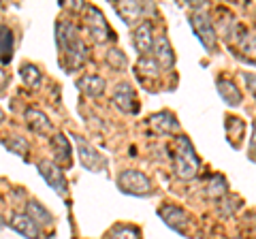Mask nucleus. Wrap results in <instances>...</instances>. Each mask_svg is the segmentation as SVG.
Wrapping results in <instances>:
<instances>
[{
  "instance_id": "32",
  "label": "nucleus",
  "mask_w": 256,
  "mask_h": 239,
  "mask_svg": "<svg viewBox=\"0 0 256 239\" xmlns=\"http://www.w3.org/2000/svg\"><path fill=\"white\" fill-rule=\"evenodd\" d=\"M2 122H4V111L0 109V124H2Z\"/></svg>"
},
{
  "instance_id": "27",
  "label": "nucleus",
  "mask_w": 256,
  "mask_h": 239,
  "mask_svg": "<svg viewBox=\"0 0 256 239\" xmlns=\"http://www.w3.org/2000/svg\"><path fill=\"white\" fill-rule=\"evenodd\" d=\"M239 45H242L244 54H248V56H256V34H248Z\"/></svg>"
},
{
  "instance_id": "6",
  "label": "nucleus",
  "mask_w": 256,
  "mask_h": 239,
  "mask_svg": "<svg viewBox=\"0 0 256 239\" xmlns=\"http://www.w3.org/2000/svg\"><path fill=\"white\" fill-rule=\"evenodd\" d=\"M77 139V152H79V162H82L88 171H105L107 169V158L102 156L94 146H90L84 137H75Z\"/></svg>"
},
{
  "instance_id": "14",
  "label": "nucleus",
  "mask_w": 256,
  "mask_h": 239,
  "mask_svg": "<svg viewBox=\"0 0 256 239\" xmlns=\"http://www.w3.org/2000/svg\"><path fill=\"white\" fill-rule=\"evenodd\" d=\"M52 150H54V156H56V164L60 166H68L70 162H73V152H70V143H68V139L64 137L62 132H58L56 137L52 139Z\"/></svg>"
},
{
  "instance_id": "24",
  "label": "nucleus",
  "mask_w": 256,
  "mask_h": 239,
  "mask_svg": "<svg viewBox=\"0 0 256 239\" xmlns=\"http://www.w3.org/2000/svg\"><path fill=\"white\" fill-rule=\"evenodd\" d=\"M107 239H141V233H139L137 226L124 224V226H116V228L109 233Z\"/></svg>"
},
{
  "instance_id": "10",
  "label": "nucleus",
  "mask_w": 256,
  "mask_h": 239,
  "mask_svg": "<svg viewBox=\"0 0 256 239\" xmlns=\"http://www.w3.org/2000/svg\"><path fill=\"white\" fill-rule=\"evenodd\" d=\"M11 228L13 230H18V233L22 237H26V239H41V224H38L36 220H32L26 212H18V214H13V218H11Z\"/></svg>"
},
{
  "instance_id": "17",
  "label": "nucleus",
  "mask_w": 256,
  "mask_h": 239,
  "mask_svg": "<svg viewBox=\"0 0 256 239\" xmlns=\"http://www.w3.org/2000/svg\"><path fill=\"white\" fill-rule=\"evenodd\" d=\"M26 124L30 126L36 134H50L52 132V122L43 111L38 109H28L26 111Z\"/></svg>"
},
{
  "instance_id": "28",
  "label": "nucleus",
  "mask_w": 256,
  "mask_h": 239,
  "mask_svg": "<svg viewBox=\"0 0 256 239\" xmlns=\"http://www.w3.org/2000/svg\"><path fill=\"white\" fill-rule=\"evenodd\" d=\"M109 62H111V64H116L118 68H124L126 58H124V54H122V52L114 50V52H109Z\"/></svg>"
},
{
  "instance_id": "9",
  "label": "nucleus",
  "mask_w": 256,
  "mask_h": 239,
  "mask_svg": "<svg viewBox=\"0 0 256 239\" xmlns=\"http://www.w3.org/2000/svg\"><path fill=\"white\" fill-rule=\"evenodd\" d=\"M114 102L120 111L124 114H137L139 111V100H137V94H134L132 86L130 84H118L116 90H114Z\"/></svg>"
},
{
  "instance_id": "12",
  "label": "nucleus",
  "mask_w": 256,
  "mask_h": 239,
  "mask_svg": "<svg viewBox=\"0 0 256 239\" xmlns=\"http://www.w3.org/2000/svg\"><path fill=\"white\" fill-rule=\"evenodd\" d=\"M132 43L137 47V52L141 56H146L152 52V47H154V26H152V22H141L137 28H134L132 32Z\"/></svg>"
},
{
  "instance_id": "26",
  "label": "nucleus",
  "mask_w": 256,
  "mask_h": 239,
  "mask_svg": "<svg viewBox=\"0 0 256 239\" xmlns=\"http://www.w3.org/2000/svg\"><path fill=\"white\" fill-rule=\"evenodd\" d=\"M6 148H9L11 152H15L18 156H24L28 152V143H26V139H22V137H13L11 141H6Z\"/></svg>"
},
{
  "instance_id": "1",
  "label": "nucleus",
  "mask_w": 256,
  "mask_h": 239,
  "mask_svg": "<svg viewBox=\"0 0 256 239\" xmlns=\"http://www.w3.org/2000/svg\"><path fill=\"white\" fill-rule=\"evenodd\" d=\"M56 41L62 54V64L70 70H77L84 66L88 60V47L79 36V30L73 22H58L56 24Z\"/></svg>"
},
{
  "instance_id": "25",
  "label": "nucleus",
  "mask_w": 256,
  "mask_h": 239,
  "mask_svg": "<svg viewBox=\"0 0 256 239\" xmlns=\"http://www.w3.org/2000/svg\"><path fill=\"white\" fill-rule=\"evenodd\" d=\"M139 68H141L148 77H158V73L162 70V68L158 66V62H156L154 58H148V56H143V58L139 60Z\"/></svg>"
},
{
  "instance_id": "4",
  "label": "nucleus",
  "mask_w": 256,
  "mask_h": 239,
  "mask_svg": "<svg viewBox=\"0 0 256 239\" xmlns=\"http://www.w3.org/2000/svg\"><path fill=\"white\" fill-rule=\"evenodd\" d=\"M118 186L122 192L132 194V196H148L152 194V184L150 180L141 171H122L118 178Z\"/></svg>"
},
{
  "instance_id": "18",
  "label": "nucleus",
  "mask_w": 256,
  "mask_h": 239,
  "mask_svg": "<svg viewBox=\"0 0 256 239\" xmlns=\"http://www.w3.org/2000/svg\"><path fill=\"white\" fill-rule=\"evenodd\" d=\"M218 94L224 98V102L230 107H239L242 105V92L235 88L233 82L228 79H218Z\"/></svg>"
},
{
  "instance_id": "7",
  "label": "nucleus",
  "mask_w": 256,
  "mask_h": 239,
  "mask_svg": "<svg viewBox=\"0 0 256 239\" xmlns=\"http://www.w3.org/2000/svg\"><path fill=\"white\" fill-rule=\"evenodd\" d=\"M38 171H41V178L58 194H62V196L68 194V186H66V180H64V173H62V169L56 162H52V160H38Z\"/></svg>"
},
{
  "instance_id": "13",
  "label": "nucleus",
  "mask_w": 256,
  "mask_h": 239,
  "mask_svg": "<svg viewBox=\"0 0 256 239\" xmlns=\"http://www.w3.org/2000/svg\"><path fill=\"white\" fill-rule=\"evenodd\" d=\"M148 9L152 11L154 6H146L143 2H116L118 15L122 18L124 24H128V26H134L139 20H143V15H146Z\"/></svg>"
},
{
  "instance_id": "3",
  "label": "nucleus",
  "mask_w": 256,
  "mask_h": 239,
  "mask_svg": "<svg viewBox=\"0 0 256 239\" xmlns=\"http://www.w3.org/2000/svg\"><path fill=\"white\" fill-rule=\"evenodd\" d=\"M84 22H86L88 32H90V36L94 38V43H107V41L114 38V30L109 28L105 15L96 9V6L86 4V9H84Z\"/></svg>"
},
{
  "instance_id": "22",
  "label": "nucleus",
  "mask_w": 256,
  "mask_h": 239,
  "mask_svg": "<svg viewBox=\"0 0 256 239\" xmlns=\"http://www.w3.org/2000/svg\"><path fill=\"white\" fill-rule=\"evenodd\" d=\"M20 75L22 79L26 82V86H38L41 84V70H38L36 64H32V62H24V64L20 66Z\"/></svg>"
},
{
  "instance_id": "5",
  "label": "nucleus",
  "mask_w": 256,
  "mask_h": 239,
  "mask_svg": "<svg viewBox=\"0 0 256 239\" xmlns=\"http://www.w3.org/2000/svg\"><path fill=\"white\" fill-rule=\"evenodd\" d=\"M190 26L196 32L198 41L203 43L205 50H210V52L216 50V30H214V22H212L210 15L201 9L194 11L190 15Z\"/></svg>"
},
{
  "instance_id": "15",
  "label": "nucleus",
  "mask_w": 256,
  "mask_h": 239,
  "mask_svg": "<svg viewBox=\"0 0 256 239\" xmlns=\"http://www.w3.org/2000/svg\"><path fill=\"white\" fill-rule=\"evenodd\" d=\"M150 126L156 132H160V134H171V132H178V128H180L178 120H175V116L171 114V111L154 114V116L150 118Z\"/></svg>"
},
{
  "instance_id": "33",
  "label": "nucleus",
  "mask_w": 256,
  "mask_h": 239,
  "mask_svg": "<svg viewBox=\"0 0 256 239\" xmlns=\"http://www.w3.org/2000/svg\"><path fill=\"white\" fill-rule=\"evenodd\" d=\"M0 212H2V201H0ZM0 224H2V216H0Z\"/></svg>"
},
{
  "instance_id": "19",
  "label": "nucleus",
  "mask_w": 256,
  "mask_h": 239,
  "mask_svg": "<svg viewBox=\"0 0 256 239\" xmlns=\"http://www.w3.org/2000/svg\"><path fill=\"white\" fill-rule=\"evenodd\" d=\"M13 58V32L9 26L0 24V64H9Z\"/></svg>"
},
{
  "instance_id": "11",
  "label": "nucleus",
  "mask_w": 256,
  "mask_h": 239,
  "mask_svg": "<svg viewBox=\"0 0 256 239\" xmlns=\"http://www.w3.org/2000/svg\"><path fill=\"white\" fill-rule=\"evenodd\" d=\"M152 58L158 62L160 68H171L175 64V54H173V47L169 43V38L164 34H160L154 38V47H152Z\"/></svg>"
},
{
  "instance_id": "2",
  "label": "nucleus",
  "mask_w": 256,
  "mask_h": 239,
  "mask_svg": "<svg viewBox=\"0 0 256 239\" xmlns=\"http://www.w3.org/2000/svg\"><path fill=\"white\" fill-rule=\"evenodd\" d=\"M198 173V156L192 148V143L186 137L178 139V150H175V175L180 180H192Z\"/></svg>"
},
{
  "instance_id": "21",
  "label": "nucleus",
  "mask_w": 256,
  "mask_h": 239,
  "mask_svg": "<svg viewBox=\"0 0 256 239\" xmlns=\"http://www.w3.org/2000/svg\"><path fill=\"white\" fill-rule=\"evenodd\" d=\"M26 214H28L32 220H36L38 224H52V222H54L52 214L47 212L38 201H34V198H30V201L26 203Z\"/></svg>"
},
{
  "instance_id": "23",
  "label": "nucleus",
  "mask_w": 256,
  "mask_h": 239,
  "mask_svg": "<svg viewBox=\"0 0 256 239\" xmlns=\"http://www.w3.org/2000/svg\"><path fill=\"white\" fill-rule=\"evenodd\" d=\"M239 205H242V198L239 196H224L220 198V205H218V214L224 218H228V216H233V214L239 210Z\"/></svg>"
},
{
  "instance_id": "8",
  "label": "nucleus",
  "mask_w": 256,
  "mask_h": 239,
  "mask_svg": "<svg viewBox=\"0 0 256 239\" xmlns=\"http://www.w3.org/2000/svg\"><path fill=\"white\" fill-rule=\"evenodd\" d=\"M158 216L166 222V226H169V228L178 230V233H182V235H186L190 218H188V214L184 212L182 207H178V205H162L158 210Z\"/></svg>"
},
{
  "instance_id": "30",
  "label": "nucleus",
  "mask_w": 256,
  "mask_h": 239,
  "mask_svg": "<svg viewBox=\"0 0 256 239\" xmlns=\"http://www.w3.org/2000/svg\"><path fill=\"white\" fill-rule=\"evenodd\" d=\"M250 158L256 160V120L252 124V139H250Z\"/></svg>"
},
{
  "instance_id": "20",
  "label": "nucleus",
  "mask_w": 256,
  "mask_h": 239,
  "mask_svg": "<svg viewBox=\"0 0 256 239\" xmlns=\"http://www.w3.org/2000/svg\"><path fill=\"white\" fill-rule=\"evenodd\" d=\"M205 192L210 198H224L228 194V182L222 173H216L214 178L210 180V184L205 186Z\"/></svg>"
},
{
  "instance_id": "16",
  "label": "nucleus",
  "mask_w": 256,
  "mask_h": 239,
  "mask_svg": "<svg viewBox=\"0 0 256 239\" xmlns=\"http://www.w3.org/2000/svg\"><path fill=\"white\" fill-rule=\"evenodd\" d=\"M77 88L82 90L86 96H90V98H98L102 92H105V79H102L100 75H84L82 79L77 82Z\"/></svg>"
},
{
  "instance_id": "31",
  "label": "nucleus",
  "mask_w": 256,
  "mask_h": 239,
  "mask_svg": "<svg viewBox=\"0 0 256 239\" xmlns=\"http://www.w3.org/2000/svg\"><path fill=\"white\" fill-rule=\"evenodd\" d=\"M6 84H9V73L4 68H0V92L6 88Z\"/></svg>"
},
{
  "instance_id": "29",
  "label": "nucleus",
  "mask_w": 256,
  "mask_h": 239,
  "mask_svg": "<svg viewBox=\"0 0 256 239\" xmlns=\"http://www.w3.org/2000/svg\"><path fill=\"white\" fill-rule=\"evenodd\" d=\"M244 82L248 86V90H250L254 96H256V75L254 73H244Z\"/></svg>"
}]
</instances>
